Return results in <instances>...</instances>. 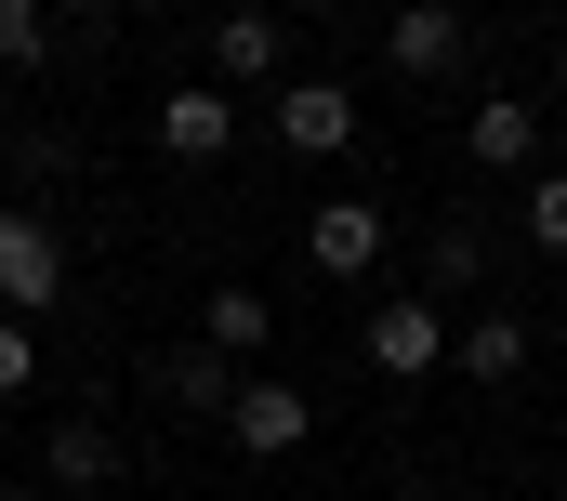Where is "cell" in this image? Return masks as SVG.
Here are the masks:
<instances>
[{
  "mask_svg": "<svg viewBox=\"0 0 567 501\" xmlns=\"http://www.w3.org/2000/svg\"><path fill=\"white\" fill-rule=\"evenodd\" d=\"M40 304H66V238H53V212H0V317H40Z\"/></svg>",
  "mask_w": 567,
  "mask_h": 501,
  "instance_id": "1",
  "label": "cell"
},
{
  "mask_svg": "<svg viewBox=\"0 0 567 501\" xmlns=\"http://www.w3.org/2000/svg\"><path fill=\"white\" fill-rule=\"evenodd\" d=\"M370 370H383V382H435V370H449V304H435V290L370 304Z\"/></svg>",
  "mask_w": 567,
  "mask_h": 501,
  "instance_id": "2",
  "label": "cell"
},
{
  "mask_svg": "<svg viewBox=\"0 0 567 501\" xmlns=\"http://www.w3.org/2000/svg\"><path fill=\"white\" fill-rule=\"evenodd\" d=\"M225 436H238L251 462H290V449L317 436V396H303V382H278V370H251L238 396H225Z\"/></svg>",
  "mask_w": 567,
  "mask_h": 501,
  "instance_id": "3",
  "label": "cell"
},
{
  "mask_svg": "<svg viewBox=\"0 0 567 501\" xmlns=\"http://www.w3.org/2000/svg\"><path fill=\"white\" fill-rule=\"evenodd\" d=\"M158 145H172L185 172H212V159L238 145V93H225V80H172V93H158Z\"/></svg>",
  "mask_w": 567,
  "mask_h": 501,
  "instance_id": "4",
  "label": "cell"
},
{
  "mask_svg": "<svg viewBox=\"0 0 567 501\" xmlns=\"http://www.w3.org/2000/svg\"><path fill=\"white\" fill-rule=\"evenodd\" d=\"M462 53H475V27H462L449 0H396V13H383V67H410V80H449Z\"/></svg>",
  "mask_w": 567,
  "mask_h": 501,
  "instance_id": "5",
  "label": "cell"
},
{
  "mask_svg": "<svg viewBox=\"0 0 567 501\" xmlns=\"http://www.w3.org/2000/svg\"><path fill=\"white\" fill-rule=\"evenodd\" d=\"M278 145L290 159H343L357 145V93L343 80H278Z\"/></svg>",
  "mask_w": 567,
  "mask_h": 501,
  "instance_id": "6",
  "label": "cell"
},
{
  "mask_svg": "<svg viewBox=\"0 0 567 501\" xmlns=\"http://www.w3.org/2000/svg\"><path fill=\"white\" fill-rule=\"evenodd\" d=\"M303 264H317V277H370V264H383V212H370V198H317V212H303Z\"/></svg>",
  "mask_w": 567,
  "mask_h": 501,
  "instance_id": "7",
  "label": "cell"
},
{
  "mask_svg": "<svg viewBox=\"0 0 567 501\" xmlns=\"http://www.w3.org/2000/svg\"><path fill=\"white\" fill-rule=\"evenodd\" d=\"M462 159H475V172H528V159H542V106H528V93H488V106L462 120Z\"/></svg>",
  "mask_w": 567,
  "mask_h": 501,
  "instance_id": "8",
  "label": "cell"
},
{
  "mask_svg": "<svg viewBox=\"0 0 567 501\" xmlns=\"http://www.w3.org/2000/svg\"><path fill=\"white\" fill-rule=\"evenodd\" d=\"M106 476H120L106 409H66V422H53V449H40V489H106Z\"/></svg>",
  "mask_w": 567,
  "mask_h": 501,
  "instance_id": "9",
  "label": "cell"
},
{
  "mask_svg": "<svg viewBox=\"0 0 567 501\" xmlns=\"http://www.w3.org/2000/svg\"><path fill=\"white\" fill-rule=\"evenodd\" d=\"M449 357H462V382H488V396H502V382L528 370V317H515V304H488L475 330H449Z\"/></svg>",
  "mask_w": 567,
  "mask_h": 501,
  "instance_id": "10",
  "label": "cell"
},
{
  "mask_svg": "<svg viewBox=\"0 0 567 501\" xmlns=\"http://www.w3.org/2000/svg\"><path fill=\"white\" fill-rule=\"evenodd\" d=\"M198 80H278V13H212V67Z\"/></svg>",
  "mask_w": 567,
  "mask_h": 501,
  "instance_id": "11",
  "label": "cell"
},
{
  "mask_svg": "<svg viewBox=\"0 0 567 501\" xmlns=\"http://www.w3.org/2000/svg\"><path fill=\"white\" fill-rule=\"evenodd\" d=\"M265 344H278V304H265V290H212V357H225V370H251Z\"/></svg>",
  "mask_w": 567,
  "mask_h": 501,
  "instance_id": "12",
  "label": "cell"
},
{
  "mask_svg": "<svg viewBox=\"0 0 567 501\" xmlns=\"http://www.w3.org/2000/svg\"><path fill=\"white\" fill-rule=\"evenodd\" d=\"M53 67V13L40 0H0V80H40Z\"/></svg>",
  "mask_w": 567,
  "mask_h": 501,
  "instance_id": "13",
  "label": "cell"
},
{
  "mask_svg": "<svg viewBox=\"0 0 567 501\" xmlns=\"http://www.w3.org/2000/svg\"><path fill=\"white\" fill-rule=\"evenodd\" d=\"M423 277H435V290H475V277H488V238H475V225H435Z\"/></svg>",
  "mask_w": 567,
  "mask_h": 501,
  "instance_id": "14",
  "label": "cell"
},
{
  "mask_svg": "<svg viewBox=\"0 0 567 501\" xmlns=\"http://www.w3.org/2000/svg\"><path fill=\"white\" fill-rule=\"evenodd\" d=\"M172 396H185V409H212V422H225V396H238V370H225V357H212V344H198V357H172Z\"/></svg>",
  "mask_w": 567,
  "mask_h": 501,
  "instance_id": "15",
  "label": "cell"
},
{
  "mask_svg": "<svg viewBox=\"0 0 567 501\" xmlns=\"http://www.w3.org/2000/svg\"><path fill=\"white\" fill-rule=\"evenodd\" d=\"M528 250H567V172H528Z\"/></svg>",
  "mask_w": 567,
  "mask_h": 501,
  "instance_id": "16",
  "label": "cell"
},
{
  "mask_svg": "<svg viewBox=\"0 0 567 501\" xmlns=\"http://www.w3.org/2000/svg\"><path fill=\"white\" fill-rule=\"evenodd\" d=\"M27 382H40V330H27V317H0V396H27Z\"/></svg>",
  "mask_w": 567,
  "mask_h": 501,
  "instance_id": "17",
  "label": "cell"
},
{
  "mask_svg": "<svg viewBox=\"0 0 567 501\" xmlns=\"http://www.w3.org/2000/svg\"><path fill=\"white\" fill-rule=\"evenodd\" d=\"M40 13H106V0H40Z\"/></svg>",
  "mask_w": 567,
  "mask_h": 501,
  "instance_id": "18",
  "label": "cell"
},
{
  "mask_svg": "<svg viewBox=\"0 0 567 501\" xmlns=\"http://www.w3.org/2000/svg\"><path fill=\"white\" fill-rule=\"evenodd\" d=\"M0 132H13V80H0Z\"/></svg>",
  "mask_w": 567,
  "mask_h": 501,
  "instance_id": "19",
  "label": "cell"
},
{
  "mask_svg": "<svg viewBox=\"0 0 567 501\" xmlns=\"http://www.w3.org/2000/svg\"><path fill=\"white\" fill-rule=\"evenodd\" d=\"M0 501H53V489H0Z\"/></svg>",
  "mask_w": 567,
  "mask_h": 501,
  "instance_id": "20",
  "label": "cell"
},
{
  "mask_svg": "<svg viewBox=\"0 0 567 501\" xmlns=\"http://www.w3.org/2000/svg\"><path fill=\"white\" fill-rule=\"evenodd\" d=\"M555 106H567V67H555Z\"/></svg>",
  "mask_w": 567,
  "mask_h": 501,
  "instance_id": "21",
  "label": "cell"
},
{
  "mask_svg": "<svg viewBox=\"0 0 567 501\" xmlns=\"http://www.w3.org/2000/svg\"><path fill=\"white\" fill-rule=\"evenodd\" d=\"M303 13H330V0H303Z\"/></svg>",
  "mask_w": 567,
  "mask_h": 501,
  "instance_id": "22",
  "label": "cell"
}]
</instances>
